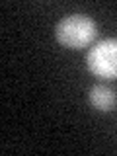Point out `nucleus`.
I'll list each match as a JSON object with an SVG mask.
<instances>
[{
    "mask_svg": "<svg viewBox=\"0 0 117 156\" xmlns=\"http://www.w3.org/2000/svg\"><path fill=\"white\" fill-rule=\"evenodd\" d=\"M55 35L58 43L70 49L88 47L96 37V22L84 14H70L57 23Z\"/></svg>",
    "mask_w": 117,
    "mask_h": 156,
    "instance_id": "f257e3e1",
    "label": "nucleus"
},
{
    "mask_svg": "<svg viewBox=\"0 0 117 156\" xmlns=\"http://www.w3.org/2000/svg\"><path fill=\"white\" fill-rule=\"evenodd\" d=\"M90 104L100 111H109L115 104V92L105 84H96L90 88Z\"/></svg>",
    "mask_w": 117,
    "mask_h": 156,
    "instance_id": "7ed1b4c3",
    "label": "nucleus"
},
{
    "mask_svg": "<svg viewBox=\"0 0 117 156\" xmlns=\"http://www.w3.org/2000/svg\"><path fill=\"white\" fill-rule=\"evenodd\" d=\"M86 65L100 78H117V39H104L88 51Z\"/></svg>",
    "mask_w": 117,
    "mask_h": 156,
    "instance_id": "f03ea898",
    "label": "nucleus"
}]
</instances>
